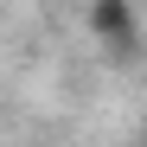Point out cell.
Segmentation results:
<instances>
[{"mask_svg": "<svg viewBox=\"0 0 147 147\" xmlns=\"http://www.w3.org/2000/svg\"><path fill=\"white\" fill-rule=\"evenodd\" d=\"M90 38L115 64H134L141 58V13H134V0H90Z\"/></svg>", "mask_w": 147, "mask_h": 147, "instance_id": "6da1fadb", "label": "cell"}]
</instances>
